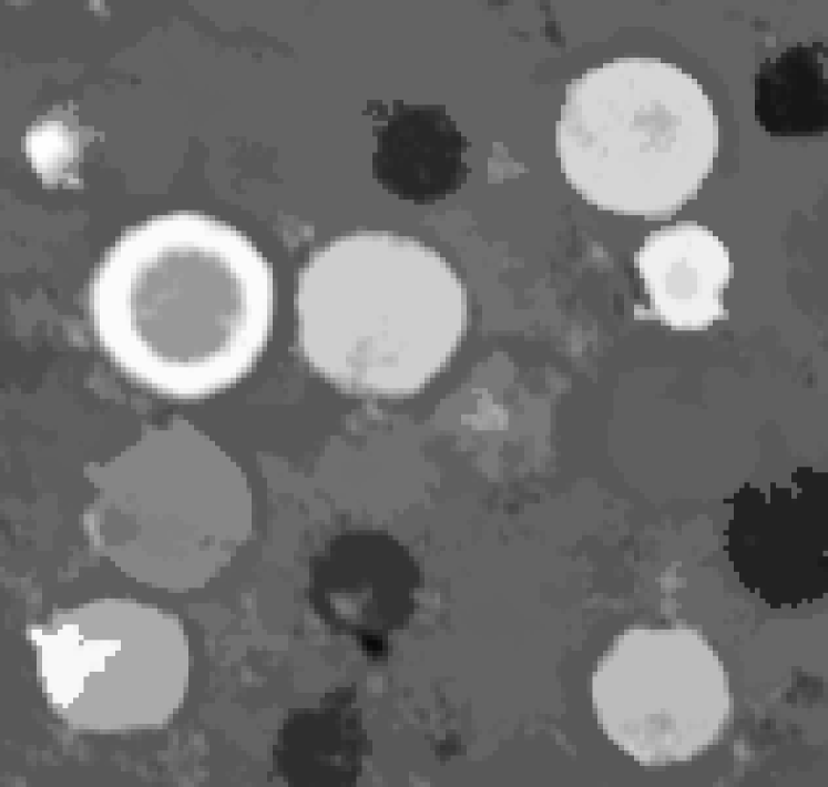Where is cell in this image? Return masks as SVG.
Segmentation results:
<instances>
[{
  "instance_id": "2",
  "label": "cell",
  "mask_w": 828,
  "mask_h": 787,
  "mask_svg": "<svg viewBox=\"0 0 828 787\" xmlns=\"http://www.w3.org/2000/svg\"><path fill=\"white\" fill-rule=\"evenodd\" d=\"M627 71L593 93L582 145L602 168L626 173L645 208H666L708 170L717 122L699 85L677 68L637 63Z\"/></svg>"
},
{
  "instance_id": "3",
  "label": "cell",
  "mask_w": 828,
  "mask_h": 787,
  "mask_svg": "<svg viewBox=\"0 0 828 787\" xmlns=\"http://www.w3.org/2000/svg\"><path fill=\"white\" fill-rule=\"evenodd\" d=\"M662 234L646 252L656 304L673 321L698 323L724 282V253L706 232L684 227Z\"/></svg>"
},
{
  "instance_id": "1",
  "label": "cell",
  "mask_w": 828,
  "mask_h": 787,
  "mask_svg": "<svg viewBox=\"0 0 828 787\" xmlns=\"http://www.w3.org/2000/svg\"><path fill=\"white\" fill-rule=\"evenodd\" d=\"M446 280L433 253L407 238L357 232L334 239L300 270L299 348L311 367L357 395L409 391L447 346Z\"/></svg>"
}]
</instances>
